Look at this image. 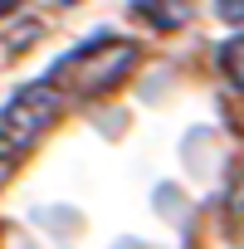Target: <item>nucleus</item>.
I'll return each mask as SVG.
<instances>
[{
    "label": "nucleus",
    "mask_w": 244,
    "mask_h": 249,
    "mask_svg": "<svg viewBox=\"0 0 244 249\" xmlns=\"http://www.w3.org/2000/svg\"><path fill=\"white\" fill-rule=\"evenodd\" d=\"M137 59H142V49L132 39L98 35L83 49H73L69 59H59L49 69V83L64 88V93H73V98H103V93H112V88L127 83V73L137 69Z\"/></svg>",
    "instance_id": "nucleus-1"
},
{
    "label": "nucleus",
    "mask_w": 244,
    "mask_h": 249,
    "mask_svg": "<svg viewBox=\"0 0 244 249\" xmlns=\"http://www.w3.org/2000/svg\"><path fill=\"white\" fill-rule=\"evenodd\" d=\"M59 88L44 83H25L5 107H0V161H20L54 122H59Z\"/></svg>",
    "instance_id": "nucleus-2"
},
{
    "label": "nucleus",
    "mask_w": 244,
    "mask_h": 249,
    "mask_svg": "<svg viewBox=\"0 0 244 249\" xmlns=\"http://www.w3.org/2000/svg\"><path fill=\"white\" fill-rule=\"evenodd\" d=\"M137 15L152 25V30H181L191 20V0H137Z\"/></svg>",
    "instance_id": "nucleus-3"
},
{
    "label": "nucleus",
    "mask_w": 244,
    "mask_h": 249,
    "mask_svg": "<svg viewBox=\"0 0 244 249\" xmlns=\"http://www.w3.org/2000/svg\"><path fill=\"white\" fill-rule=\"evenodd\" d=\"M220 69H225V78L244 93V30H239V35H229V39L220 44Z\"/></svg>",
    "instance_id": "nucleus-4"
},
{
    "label": "nucleus",
    "mask_w": 244,
    "mask_h": 249,
    "mask_svg": "<svg viewBox=\"0 0 244 249\" xmlns=\"http://www.w3.org/2000/svg\"><path fill=\"white\" fill-rule=\"evenodd\" d=\"M215 15L234 30H244V0H215Z\"/></svg>",
    "instance_id": "nucleus-5"
},
{
    "label": "nucleus",
    "mask_w": 244,
    "mask_h": 249,
    "mask_svg": "<svg viewBox=\"0 0 244 249\" xmlns=\"http://www.w3.org/2000/svg\"><path fill=\"white\" fill-rule=\"evenodd\" d=\"M229 215H244V171H239V181L229 191Z\"/></svg>",
    "instance_id": "nucleus-6"
},
{
    "label": "nucleus",
    "mask_w": 244,
    "mask_h": 249,
    "mask_svg": "<svg viewBox=\"0 0 244 249\" xmlns=\"http://www.w3.org/2000/svg\"><path fill=\"white\" fill-rule=\"evenodd\" d=\"M20 10V0H0V20H5V15H15Z\"/></svg>",
    "instance_id": "nucleus-7"
}]
</instances>
